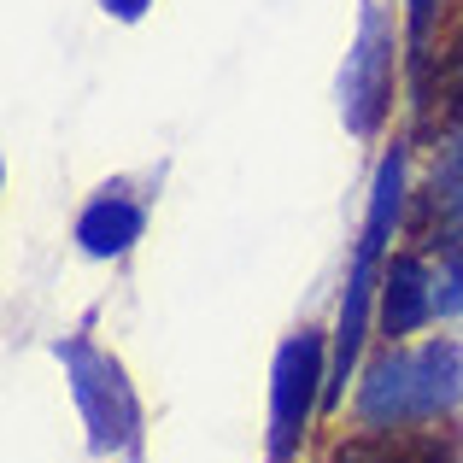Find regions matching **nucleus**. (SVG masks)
I'll use <instances>...</instances> for the list:
<instances>
[{"label":"nucleus","mask_w":463,"mask_h":463,"mask_svg":"<svg viewBox=\"0 0 463 463\" xmlns=\"http://www.w3.org/2000/svg\"><path fill=\"white\" fill-rule=\"evenodd\" d=\"M463 405V346L458 340H422V346H387L364 370L352 417L364 429H411L440 422Z\"/></svg>","instance_id":"nucleus-1"},{"label":"nucleus","mask_w":463,"mask_h":463,"mask_svg":"<svg viewBox=\"0 0 463 463\" xmlns=\"http://www.w3.org/2000/svg\"><path fill=\"white\" fill-rule=\"evenodd\" d=\"M59 364H65V382L71 399H77L82 422H89V446L94 452H141V399L129 387L124 364L112 352H100L89 335H71L59 340Z\"/></svg>","instance_id":"nucleus-2"},{"label":"nucleus","mask_w":463,"mask_h":463,"mask_svg":"<svg viewBox=\"0 0 463 463\" xmlns=\"http://www.w3.org/2000/svg\"><path fill=\"white\" fill-rule=\"evenodd\" d=\"M328 393V335L299 328L276 346L270 364V463H299L311 417L323 411Z\"/></svg>","instance_id":"nucleus-3"},{"label":"nucleus","mask_w":463,"mask_h":463,"mask_svg":"<svg viewBox=\"0 0 463 463\" xmlns=\"http://www.w3.org/2000/svg\"><path fill=\"white\" fill-rule=\"evenodd\" d=\"M393 112V24L375 6H364L358 42H352L346 65H340V118L352 136L370 141Z\"/></svg>","instance_id":"nucleus-4"},{"label":"nucleus","mask_w":463,"mask_h":463,"mask_svg":"<svg viewBox=\"0 0 463 463\" xmlns=\"http://www.w3.org/2000/svg\"><path fill=\"white\" fill-rule=\"evenodd\" d=\"M434 264L422 252H393L382 264V299H375V328L387 346H405L417 328L434 323Z\"/></svg>","instance_id":"nucleus-5"},{"label":"nucleus","mask_w":463,"mask_h":463,"mask_svg":"<svg viewBox=\"0 0 463 463\" xmlns=\"http://www.w3.org/2000/svg\"><path fill=\"white\" fill-rule=\"evenodd\" d=\"M147 229V205L129 194V182H106L89 205L77 212V247L89 259H124Z\"/></svg>","instance_id":"nucleus-6"},{"label":"nucleus","mask_w":463,"mask_h":463,"mask_svg":"<svg viewBox=\"0 0 463 463\" xmlns=\"http://www.w3.org/2000/svg\"><path fill=\"white\" fill-rule=\"evenodd\" d=\"M328 463H463L458 440L429 422H411V429H364L352 440H340Z\"/></svg>","instance_id":"nucleus-7"},{"label":"nucleus","mask_w":463,"mask_h":463,"mask_svg":"<svg viewBox=\"0 0 463 463\" xmlns=\"http://www.w3.org/2000/svg\"><path fill=\"white\" fill-rule=\"evenodd\" d=\"M417 235H422V247H446V252L463 247V129L434 158V176L417 205Z\"/></svg>","instance_id":"nucleus-8"},{"label":"nucleus","mask_w":463,"mask_h":463,"mask_svg":"<svg viewBox=\"0 0 463 463\" xmlns=\"http://www.w3.org/2000/svg\"><path fill=\"white\" fill-rule=\"evenodd\" d=\"M405 188H411V147L393 141L375 165V188H370V212H364V229H358V252L370 259H387L393 247V229L405 217Z\"/></svg>","instance_id":"nucleus-9"},{"label":"nucleus","mask_w":463,"mask_h":463,"mask_svg":"<svg viewBox=\"0 0 463 463\" xmlns=\"http://www.w3.org/2000/svg\"><path fill=\"white\" fill-rule=\"evenodd\" d=\"M434 18H440V0H405V47H411V77L429 65L434 53Z\"/></svg>","instance_id":"nucleus-10"},{"label":"nucleus","mask_w":463,"mask_h":463,"mask_svg":"<svg viewBox=\"0 0 463 463\" xmlns=\"http://www.w3.org/2000/svg\"><path fill=\"white\" fill-rule=\"evenodd\" d=\"M434 311L440 317H463V247H452L434 270Z\"/></svg>","instance_id":"nucleus-11"},{"label":"nucleus","mask_w":463,"mask_h":463,"mask_svg":"<svg viewBox=\"0 0 463 463\" xmlns=\"http://www.w3.org/2000/svg\"><path fill=\"white\" fill-rule=\"evenodd\" d=\"M147 6H153V0H100V12H106V18H118V24H141V18H147Z\"/></svg>","instance_id":"nucleus-12"}]
</instances>
